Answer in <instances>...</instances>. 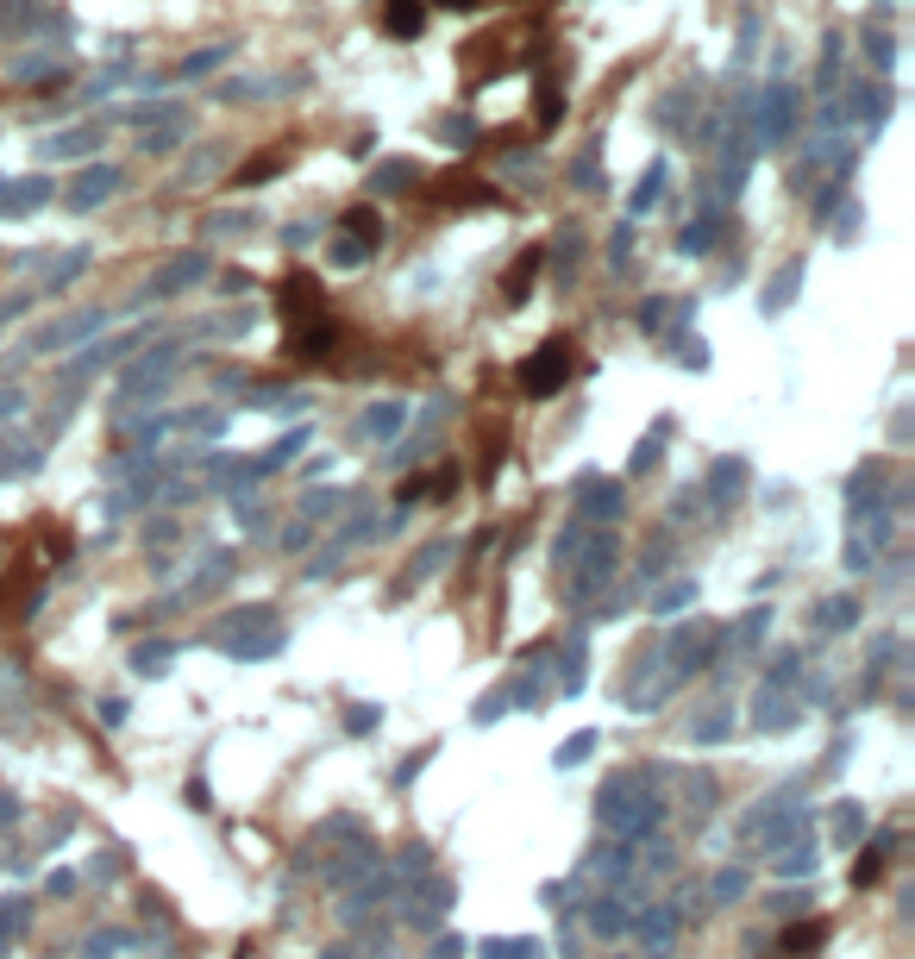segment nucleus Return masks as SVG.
<instances>
[{
    "mask_svg": "<svg viewBox=\"0 0 915 959\" xmlns=\"http://www.w3.org/2000/svg\"><path fill=\"white\" fill-rule=\"evenodd\" d=\"M364 257H370V251H364L358 239H339V245H333V270H358Z\"/></svg>",
    "mask_w": 915,
    "mask_h": 959,
    "instance_id": "20",
    "label": "nucleus"
},
{
    "mask_svg": "<svg viewBox=\"0 0 915 959\" xmlns=\"http://www.w3.org/2000/svg\"><path fill=\"white\" fill-rule=\"evenodd\" d=\"M383 26H389V38H420L427 32V0H389Z\"/></svg>",
    "mask_w": 915,
    "mask_h": 959,
    "instance_id": "6",
    "label": "nucleus"
},
{
    "mask_svg": "<svg viewBox=\"0 0 915 959\" xmlns=\"http://www.w3.org/2000/svg\"><path fill=\"white\" fill-rule=\"evenodd\" d=\"M377 189L389 195V189H414V163H402V157H389L383 170H377Z\"/></svg>",
    "mask_w": 915,
    "mask_h": 959,
    "instance_id": "17",
    "label": "nucleus"
},
{
    "mask_svg": "<svg viewBox=\"0 0 915 959\" xmlns=\"http://www.w3.org/2000/svg\"><path fill=\"white\" fill-rule=\"evenodd\" d=\"M395 427H402V408H395V402H377V408L364 414V433H370V439H389Z\"/></svg>",
    "mask_w": 915,
    "mask_h": 959,
    "instance_id": "15",
    "label": "nucleus"
},
{
    "mask_svg": "<svg viewBox=\"0 0 915 959\" xmlns=\"http://www.w3.org/2000/svg\"><path fill=\"white\" fill-rule=\"evenodd\" d=\"M107 195H120V170H113V163H88V170L63 189V207L69 214H88V207H101Z\"/></svg>",
    "mask_w": 915,
    "mask_h": 959,
    "instance_id": "3",
    "label": "nucleus"
},
{
    "mask_svg": "<svg viewBox=\"0 0 915 959\" xmlns=\"http://www.w3.org/2000/svg\"><path fill=\"white\" fill-rule=\"evenodd\" d=\"M32 0H0V32H32Z\"/></svg>",
    "mask_w": 915,
    "mask_h": 959,
    "instance_id": "16",
    "label": "nucleus"
},
{
    "mask_svg": "<svg viewBox=\"0 0 915 959\" xmlns=\"http://www.w3.org/2000/svg\"><path fill=\"white\" fill-rule=\"evenodd\" d=\"M345 232H351L364 251H377V245H383V214H377V207H351V214H345Z\"/></svg>",
    "mask_w": 915,
    "mask_h": 959,
    "instance_id": "9",
    "label": "nucleus"
},
{
    "mask_svg": "<svg viewBox=\"0 0 915 959\" xmlns=\"http://www.w3.org/2000/svg\"><path fill=\"white\" fill-rule=\"evenodd\" d=\"M596 151H602V145H590V151L577 157V189H596V182H602V176H596Z\"/></svg>",
    "mask_w": 915,
    "mask_h": 959,
    "instance_id": "23",
    "label": "nucleus"
},
{
    "mask_svg": "<svg viewBox=\"0 0 915 959\" xmlns=\"http://www.w3.org/2000/svg\"><path fill=\"white\" fill-rule=\"evenodd\" d=\"M659 195H665V163H652V170L640 176V189H633V201H627V214H646Z\"/></svg>",
    "mask_w": 915,
    "mask_h": 959,
    "instance_id": "12",
    "label": "nucleus"
},
{
    "mask_svg": "<svg viewBox=\"0 0 915 959\" xmlns=\"http://www.w3.org/2000/svg\"><path fill=\"white\" fill-rule=\"evenodd\" d=\"M445 7H471V0H445Z\"/></svg>",
    "mask_w": 915,
    "mask_h": 959,
    "instance_id": "25",
    "label": "nucleus"
},
{
    "mask_svg": "<svg viewBox=\"0 0 915 959\" xmlns=\"http://www.w3.org/2000/svg\"><path fill=\"white\" fill-rule=\"evenodd\" d=\"M101 320H107V314H76L69 326H57V333H44L38 345H76V339H88V333H101Z\"/></svg>",
    "mask_w": 915,
    "mask_h": 959,
    "instance_id": "10",
    "label": "nucleus"
},
{
    "mask_svg": "<svg viewBox=\"0 0 915 959\" xmlns=\"http://www.w3.org/2000/svg\"><path fill=\"white\" fill-rule=\"evenodd\" d=\"M44 195H51V189H44V182H26V189H19V195H7V214H26V207H38Z\"/></svg>",
    "mask_w": 915,
    "mask_h": 959,
    "instance_id": "21",
    "label": "nucleus"
},
{
    "mask_svg": "<svg viewBox=\"0 0 915 959\" xmlns=\"http://www.w3.org/2000/svg\"><path fill=\"white\" fill-rule=\"evenodd\" d=\"M270 176H283V157H276V151H264V157H251V163H245V170H239V182H245V189H251V182H270Z\"/></svg>",
    "mask_w": 915,
    "mask_h": 959,
    "instance_id": "18",
    "label": "nucleus"
},
{
    "mask_svg": "<svg viewBox=\"0 0 915 959\" xmlns=\"http://www.w3.org/2000/svg\"><path fill=\"white\" fill-rule=\"evenodd\" d=\"M433 195H439V201H489V189H483L477 176H445Z\"/></svg>",
    "mask_w": 915,
    "mask_h": 959,
    "instance_id": "14",
    "label": "nucleus"
},
{
    "mask_svg": "<svg viewBox=\"0 0 915 959\" xmlns=\"http://www.w3.org/2000/svg\"><path fill=\"white\" fill-rule=\"evenodd\" d=\"M533 270H539V251H527L521 264H514V270L502 276V295H508V301H527V289H533Z\"/></svg>",
    "mask_w": 915,
    "mask_h": 959,
    "instance_id": "11",
    "label": "nucleus"
},
{
    "mask_svg": "<svg viewBox=\"0 0 915 959\" xmlns=\"http://www.w3.org/2000/svg\"><path fill=\"white\" fill-rule=\"evenodd\" d=\"M709 239H721V220H702V226H690V232H684V251H702Z\"/></svg>",
    "mask_w": 915,
    "mask_h": 959,
    "instance_id": "22",
    "label": "nucleus"
},
{
    "mask_svg": "<svg viewBox=\"0 0 915 959\" xmlns=\"http://www.w3.org/2000/svg\"><path fill=\"white\" fill-rule=\"evenodd\" d=\"M796 289H803V264H784V270H778V283L759 295V308H765V314H784L790 301H796Z\"/></svg>",
    "mask_w": 915,
    "mask_h": 959,
    "instance_id": "8",
    "label": "nucleus"
},
{
    "mask_svg": "<svg viewBox=\"0 0 915 959\" xmlns=\"http://www.w3.org/2000/svg\"><path fill=\"white\" fill-rule=\"evenodd\" d=\"M276 301H283V320H289V358L308 364V358H326V352L339 345V320H333V308L320 301V289H314L308 270L283 276Z\"/></svg>",
    "mask_w": 915,
    "mask_h": 959,
    "instance_id": "1",
    "label": "nucleus"
},
{
    "mask_svg": "<svg viewBox=\"0 0 915 959\" xmlns=\"http://www.w3.org/2000/svg\"><path fill=\"white\" fill-rule=\"evenodd\" d=\"M565 377H571V345H565V339H546V345H539V352L521 364V389L533 395V402L558 395V389H565Z\"/></svg>",
    "mask_w": 915,
    "mask_h": 959,
    "instance_id": "2",
    "label": "nucleus"
},
{
    "mask_svg": "<svg viewBox=\"0 0 915 959\" xmlns=\"http://www.w3.org/2000/svg\"><path fill=\"white\" fill-rule=\"evenodd\" d=\"M759 113H765V120H759V145H784V138L796 132V95H790L784 82L765 95V107H759Z\"/></svg>",
    "mask_w": 915,
    "mask_h": 959,
    "instance_id": "4",
    "label": "nucleus"
},
{
    "mask_svg": "<svg viewBox=\"0 0 915 959\" xmlns=\"http://www.w3.org/2000/svg\"><path fill=\"white\" fill-rule=\"evenodd\" d=\"M640 326H646V333H659V326H665V301H646V308H640Z\"/></svg>",
    "mask_w": 915,
    "mask_h": 959,
    "instance_id": "24",
    "label": "nucleus"
},
{
    "mask_svg": "<svg viewBox=\"0 0 915 959\" xmlns=\"http://www.w3.org/2000/svg\"><path fill=\"white\" fill-rule=\"evenodd\" d=\"M533 113H539V126H558V113H565V95H558L552 69H546V76H539V101H533Z\"/></svg>",
    "mask_w": 915,
    "mask_h": 959,
    "instance_id": "13",
    "label": "nucleus"
},
{
    "mask_svg": "<svg viewBox=\"0 0 915 959\" xmlns=\"http://www.w3.org/2000/svg\"><path fill=\"white\" fill-rule=\"evenodd\" d=\"M207 276V251H176L170 264L157 270V283H151V295H182V289H195Z\"/></svg>",
    "mask_w": 915,
    "mask_h": 959,
    "instance_id": "5",
    "label": "nucleus"
},
{
    "mask_svg": "<svg viewBox=\"0 0 915 959\" xmlns=\"http://www.w3.org/2000/svg\"><path fill=\"white\" fill-rule=\"evenodd\" d=\"M95 145H101V126H76V132L44 138V145H38V157H82V151H95Z\"/></svg>",
    "mask_w": 915,
    "mask_h": 959,
    "instance_id": "7",
    "label": "nucleus"
},
{
    "mask_svg": "<svg viewBox=\"0 0 915 959\" xmlns=\"http://www.w3.org/2000/svg\"><path fill=\"white\" fill-rule=\"evenodd\" d=\"M226 57H232V51H226V44H214V51H195L189 63H182V69H176V76H207V69H220Z\"/></svg>",
    "mask_w": 915,
    "mask_h": 959,
    "instance_id": "19",
    "label": "nucleus"
}]
</instances>
